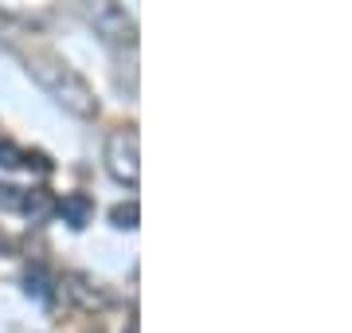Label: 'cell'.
I'll return each mask as SVG.
<instances>
[{"label":"cell","mask_w":352,"mask_h":333,"mask_svg":"<svg viewBox=\"0 0 352 333\" xmlns=\"http://www.w3.org/2000/svg\"><path fill=\"white\" fill-rule=\"evenodd\" d=\"M71 8H75L82 20H87L94 32H98L106 43H118V47H126L138 39V28L133 20L126 16L122 4H113V0H71Z\"/></svg>","instance_id":"2"},{"label":"cell","mask_w":352,"mask_h":333,"mask_svg":"<svg viewBox=\"0 0 352 333\" xmlns=\"http://www.w3.org/2000/svg\"><path fill=\"white\" fill-rule=\"evenodd\" d=\"M20 196H24V189L0 184V208H4V212H20Z\"/></svg>","instance_id":"9"},{"label":"cell","mask_w":352,"mask_h":333,"mask_svg":"<svg viewBox=\"0 0 352 333\" xmlns=\"http://www.w3.org/2000/svg\"><path fill=\"white\" fill-rule=\"evenodd\" d=\"M28 67H32L36 83L47 90L63 110H71V114H78V118L98 114V98H94V90L87 87V78L78 75L75 67H67L63 59H55V55H32Z\"/></svg>","instance_id":"1"},{"label":"cell","mask_w":352,"mask_h":333,"mask_svg":"<svg viewBox=\"0 0 352 333\" xmlns=\"http://www.w3.org/2000/svg\"><path fill=\"white\" fill-rule=\"evenodd\" d=\"M20 212H24L32 224H39V219H47L51 212H55V200H51L47 189H32V193L20 196Z\"/></svg>","instance_id":"5"},{"label":"cell","mask_w":352,"mask_h":333,"mask_svg":"<svg viewBox=\"0 0 352 333\" xmlns=\"http://www.w3.org/2000/svg\"><path fill=\"white\" fill-rule=\"evenodd\" d=\"M0 251H4V235H0Z\"/></svg>","instance_id":"10"},{"label":"cell","mask_w":352,"mask_h":333,"mask_svg":"<svg viewBox=\"0 0 352 333\" xmlns=\"http://www.w3.org/2000/svg\"><path fill=\"white\" fill-rule=\"evenodd\" d=\"M138 200H129V204H118L110 212V219H113V228H138Z\"/></svg>","instance_id":"7"},{"label":"cell","mask_w":352,"mask_h":333,"mask_svg":"<svg viewBox=\"0 0 352 333\" xmlns=\"http://www.w3.org/2000/svg\"><path fill=\"white\" fill-rule=\"evenodd\" d=\"M138 129L126 126V129H113L110 141H106V169H110L113 180H122L129 189H138V177H141V165H138Z\"/></svg>","instance_id":"3"},{"label":"cell","mask_w":352,"mask_h":333,"mask_svg":"<svg viewBox=\"0 0 352 333\" xmlns=\"http://www.w3.org/2000/svg\"><path fill=\"white\" fill-rule=\"evenodd\" d=\"M55 212L71 224V228H87L90 216H94V204H90V196L87 193H67L63 200H55Z\"/></svg>","instance_id":"4"},{"label":"cell","mask_w":352,"mask_h":333,"mask_svg":"<svg viewBox=\"0 0 352 333\" xmlns=\"http://www.w3.org/2000/svg\"><path fill=\"white\" fill-rule=\"evenodd\" d=\"M51 286H55V282H51V275L43 267H32L24 275V290L32 298H39V302H51Z\"/></svg>","instance_id":"6"},{"label":"cell","mask_w":352,"mask_h":333,"mask_svg":"<svg viewBox=\"0 0 352 333\" xmlns=\"http://www.w3.org/2000/svg\"><path fill=\"white\" fill-rule=\"evenodd\" d=\"M0 165L4 169H20L24 165V149H16L12 141H0Z\"/></svg>","instance_id":"8"}]
</instances>
